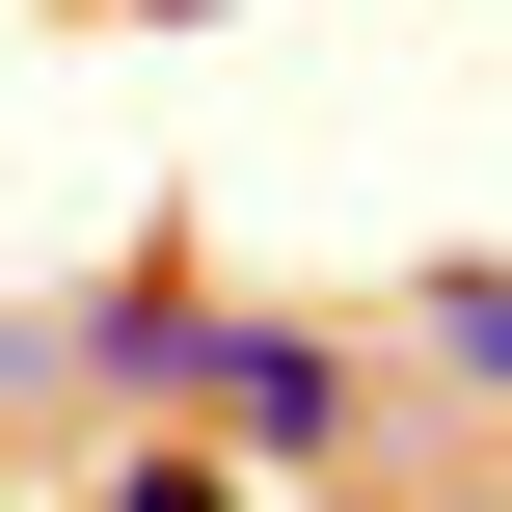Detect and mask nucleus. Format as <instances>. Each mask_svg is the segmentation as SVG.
I'll return each instance as SVG.
<instances>
[{
  "mask_svg": "<svg viewBox=\"0 0 512 512\" xmlns=\"http://www.w3.org/2000/svg\"><path fill=\"white\" fill-rule=\"evenodd\" d=\"M432 378H486V405H512V270H432Z\"/></svg>",
  "mask_w": 512,
  "mask_h": 512,
  "instance_id": "obj_2",
  "label": "nucleus"
},
{
  "mask_svg": "<svg viewBox=\"0 0 512 512\" xmlns=\"http://www.w3.org/2000/svg\"><path fill=\"white\" fill-rule=\"evenodd\" d=\"M81 512H243V459H108Z\"/></svg>",
  "mask_w": 512,
  "mask_h": 512,
  "instance_id": "obj_3",
  "label": "nucleus"
},
{
  "mask_svg": "<svg viewBox=\"0 0 512 512\" xmlns=\"http://www.w3.org/2000/svg\"><path fill=\"white\" fill-rule=\"evenodd\" d=\"M162 27H189V0H162Z\"/></svg>",
  "mask_w": 512,
  "mask_h": 512,
  "instance_id": "obj_4",
  "label": "nucleus"
},
{
  "mask_svg": "<svg viewBox=\"0 0 512 512\" xmlns=\"http://www.w3.org/2000/svg\"><path fill=\"white\" fill-rule=\"evenodd\" d=\"M351 405H378V378H351L324 324L216 297V351H189V432H216V459H270V486H297V459H351Z\"/></svg>",
  "mask_w": 512,
  "mask_h": 512,
  "instance_id": "obj_1",
  "label": "nucleus"
}]
</instances>
